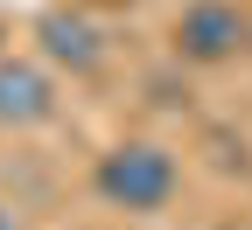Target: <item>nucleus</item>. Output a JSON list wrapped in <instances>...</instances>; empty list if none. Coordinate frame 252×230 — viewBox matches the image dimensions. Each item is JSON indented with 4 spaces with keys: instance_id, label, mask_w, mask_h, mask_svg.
Instances as JSON below:
<instances>
[{
    "instance_id": "nucleus-1",
    "label": "nucleus",
    "mask_w": 252,
    "mask_h": 230,
    "mask_svg": "<svg viewBox=\"0 0 252 230\" xmlns=\"http://www.w3.org/2000/svg\"><path fill=\"white\" fill-rule=\"evenodd\" d=\"M98 195L112 209H133V216H154V209H168L175 203V188H182V168H175V153L168 147H154V140H119L112 153H98Z\"/></svg>"
},
{
    "instance_id": "nucleus-2",
    "label": "nucleus",
    "mask_w": 252,
    "mask_h": 230,
    "mask_svg": "<svg viewBox=\"0 0 252 230\" xmlns=\"http://www.w3.org/2000/svg\"><path fill=\"white\" fill-rule=\"evenodd\" d=\"M245 42H252V21L231 0H196V7H182V21H175V49L189 63H231Z\"/></svg>"
},
{
    "instance_id": "nucleus-3",
    "label": "nucleus",
    "mask_w": 252,
    "mask_h": 230,
    "mask_svg": "<svg viewBox=\"0 0 252 230\" xmlns=\"http://www.w3.org/2000/svg\"><path fill=\"white\" fill-rule=\"evenodd\" d=\"M56 119V77L28 56H0V126H42Z\"/></svg>"
},
{
    "instance_id": "nucleus-4",
    "label": "nucleus",
    "mask_w": 252,
    "mask_h": 230,
    "mask_svg": "<svg viewBox=\"0 0 252 230\" xmlns=\"http://www.w3.org/2000/svg\"><path fill=\"white\" fill-rule=\"evenodd\" d=\"M35 42L49 63H63V70H98V56H105V35H98V21L77 14V7H49L35 21Z\"/></svg>"
},
{
    "instance_id": "nucleus-5",
    "label": "nucleus",
    "mask_w": 252,
    "mask_h": 230,
    "mask_svg": "<svg viewBox=\"0 0 252 230\" xmlns=\"http://www.w3.org/2000/svg\"><path fill=\"white\" fill-rule=\"evenodd\" d=\"M0 56H7V28H0Z\"/></svg>"
},
{
    "instance_id": "nucleus-6",
    "label": "nucleus",
    "mask_w": 252,
    "mask_h": 230,
    "mask_svg": "<svg viewBox=\"0 0 252 230\" xmlns=\"http://www.w3.org/2000/svg\"><path fill=\"white\" fill-rule=\"evenodd\" d=\"M0 230H14V223H7V216H0Z\"/></svg>"
}]
</instances>
